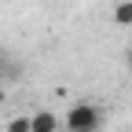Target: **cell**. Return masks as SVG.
<instances>
[{
  "label": "cell",
  "instance_id": "6da1fadb",
  "mask_svg": "<svg viewBox=\"0 0 132 132\" xmlns=\"http://www.w3.org/2000/svg\"><path fill=\"white\" fill-rule=\"evenodd\" d=\"M62 128L66 132H99L103 128V110L95 103H73L62 118Z\"/></svg>",
  "mask_w": 132,
  "mask_h": 132
},
{
  "label": "cell",
  "instance_id": "7a4b0ae2",
  "mask_svg": "<svg viewBox=\"0 0 132 132\" xmlns=\"http://www.w3.org/2000/svg\"><path fill=\"white\" fill-rule=\"evenodd\" d=\"M29 118H33V132H59L62 128V121L52 110H37V114H29Z\"/></svg>",
  "mask_w": 132,
  "mask_h": 132
},
{
  "label": "cell",
  "instance_id": "3957f363",
  "mask_svg": "<svg viewBox=\"0 0 132 132\" xmlns=\"http://www.w3.org/2000/svg\"><path fill=\"white\" fill-rule=\"evenodd\" d=\"M114 22H118V26H132V0L114 4Z\"/></svg>",
  "mask_w": 132,
  "mask_h": 132
},
{
  "label": "cell",
  "instance_id": "277c9868",
  "mask_svg": "<svg viewBox=\"0 0 132 132\" xmlns=\"http://www.w3.org/2000/svg\"><path fill=\"white\" fill-rule=\"evenodd\" d=\"M7 132H33V118H26V114L11 118V121H7Z\"/></svg>",
  "mask_w": 132,
  "mask_h": 132
},
{
  "label": "cell",
  "instance_id": "5b68a950",
  "mask_svg": "<svg viewBox=\"0 0 132 132\" xmlns=\"http://www.w3.org/2000/svg\"><path fill=\"white\" fill-rule=\"evenodd\" d=\"M125 62H128V70H132V48H128V52H125Z\"/></svg>",
  "mask_w": 132,
  "mask_h": 132
},
{
  "label": "cell",
  "instance_id": "8992f818",
  "mask_svg": "<svg viewBox=\"0 0 132 132\" xmlns=\"http://www.w3.org/2000/svg\"><path fill=\"white\" fill-rule=\"evenodd\" d=\"M4 70H7V66H4V55H0V77H4Z\"/></svg>",
  "mask_w": 132,
  "mask_h": 132
},
{
  "label": "cell",
  "instance_id": "52a82bcc",
  "mask_svg": "<svg viewBox=\"0 0 132 132\" xmlns=\"http://www.w3.org/2000/svg\"><path fill=\"white\" fill-rule=\"evenodd\" d=\"M0 106H4V88H0Z\"/></svg>",
  "mask_w": 132,
  "mask_h": 132
}]
</instances>
